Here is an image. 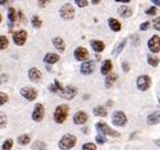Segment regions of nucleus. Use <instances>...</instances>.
Returning <instances> with one entry per match:
<instances>
[{
	"label": "nucleus",
	"mask_w": 160,
	"mask_h": 150,
	"mask_svg": "<svg viewBox=\"0 0 160 150\" xmlns=\"http://www.w3.org/2000/svg\"><path fill=\"white\" fill-rule=\"evenodd\" d=\"M69 114V106L68 105H59V106L55 109V113H53V120L56 124H63L64 121L67 120Z\"/></svg>",
	"instance_id": "obj_1"
},
{
	"label": "nucleus",
	"mask_w": 160,
	"mask_h": 150,
	"mask_svg": "<svg viewBox=\"0 0 160 150\" xmlns=\"http://www.w3.org/2000/svg\"><path fill=\"white\" fill-rule=\"evenodd\" d=\"M76 145V137L73 134H64L59 141V148L62 150H69Z\"/></svg>",
	"instance_id": "obj_2"
},
{
	"label": "nucleus",
	"mask_w": 160,
	"mask_h": 150,
	"mask_svg": "<svg viewBox=\"0 0 160 150\" xmlns=\"http://www.w3.org/2000/svg\"><path fill=\"white\" fill-rule=\"evenodd\" d=\"M96 130L100 134H104V136H109V137H119L120 133L113 130L112 128H109L106 122H98L96 124Z\"/></svg>",
	"instance_id": "obj_3"
},
{
	"label": "nucleus",
	"mask_w": 160,
	"mask_h": 150,
	"mask_svg": "<svg viewBox=\"0 0 160 150\" xmlns=\"http://www.w3.org/2000/svg\"><path fill=\"white\" fill-rule=\"evenodd\" d=\"M136 87L139 91H147L151 87V77L147 76V74H142V76H139L138 80H136Z\"/></svg>",
	"instance_id": "obj_4"
},
{
	"label": "nucleus",
	"mask_w": 160,
	"mask_h": 150,
	"mask_svg": "<svg viewBox=\"0 0 160 150\" xmlns=\"http://www.w3.org/2000/svg\"><path fill=\"white\" fill-rule=\"evenodd\" d=\"M127 121H128L127 116L122 110L113 112V114H112V122H113V125H116V126H126Z\"/></svg>",
	"instance_id": "obj_5"
},
{
	"label": "nucleus",
	"mask_w": 160,
	"mask_h": 150,
	"mask_svg": "<svg viewBox=\"0 0 160 150\" xmlns=\"http://www.w3.org/2000/svg\"><path fill=\"white\" fill-rule=\"evenodd\" d=\"M60 16H62L64 20H71L75 16V9L71 4H64V6L60 8Z\"/></svg>",
	"instance_id": "obj_6"
},
{
	"label": "nucleus",
	"mask_w": 160,
	"mask_h": 150,
	"mask_svg": "<svg viewBox=\"0 0 160 150\" xmlns=\"http://www.w3.org/2000/svg\"><path fill=\"white\" fill-rule=\"evenodd\" d=\"M20 94H22L26 100H28V101H33V100L38 97V91L36 89H33V88L27 87V88L20 89Z\"/></svg>",
	"instance_id": "obj_7"
},
{
	"label": "nucleus",
	"mask_w": 160,
	"mask_h": 150,
	"mask_svg": "<svg viewBox=\"0 0 160 150\" xmlns=\"http://www.w3.org/2000/svg\"><path fill=\"white\" fill-rule=\"evenodd\" d=\"M73 56H75V59H76L78 61H87V60L89 59V53H88V51L86 48L79 47V48L75 49Z\"/></svg>",
	"instance_id": "obj_8"
},
{
	"label": "nucleus",
	"mask_w": 160,
	"mask_h": 150,
	"mask_svg": "<svg viewBox=\"0 0 160 150\" xmlns=\"http://www.w3.org/2000/svg\"><path fill=\"white\" fill-rule=\"evenodd\" d=\"M78 93V89L75 87H67V88H63V91L60 92V97H63L64 100H72Z\"/></svg>",
	"instance_id": "obj_9"
},
{
	"label": "nucleus",
	"mask_w": 160,
	"mask_h": 150,
	"mask_svg": "<svg viewBox=\"0 0 160 150\" xmlns=\"http://www.w3.org/2000/svg\"><path fill=\"white\" fill-rule=\"evenodd\" d=\"M43 118H44V106L42 104L35 105V109L32 112V120L36 122H40Z\"/></svg>",
	"instance_id": "obj_10"
},
{
	"label": "nucleus",
	"mask_w": 160,
	"mask_h": 150,
	"mask_svg": "<svg viewBox=\"0 0 160 150\" xmlns=\"http://www.w3.org/2000/svg\"><path fill=\"white\" fill-rule=\"evenodd\" d=\"M13 43L16 44V45H24L27 41V32L26 31H18L13 33Z\"/></svg>",
	"instance_id": "obj_11"
},
{
	"label": "nucleus",
	"mask_w": 160,
	"mask_h": 150,
	"mask_svg": "<svg viewBox=\"0 0 160 150\" xmlns=\"http://www.w3.org/2000/svg\"><path fill=\"white\" fill-rule=\"evenodd\" d=\"M148 48L152 53L160 52V37L159 36H152L148 40Z\"/></svg>",
	"instance_id": "obj_12"
},
{
	"label": "nucleus",
	"mask_w": 160,
	"mask_h": 150,
	"mask_svg": "<svg viewBox=\"0 0 160 150\" xmlns=\"http://www.w3.org/2000/svg\"><path fill=\"white\" fill-rule=\"evenodd\" d=\"M93 71H95V63L93 61H89V60H87V61H83L82 67H80V72H82L83 74L88 76V74L93 73Z\"/></svg>",
	"instance_id": "obj_13"
},
{
	"label": "nucleus",
	"mask_w": 160,
	"mask_h": 150,
	"mask_svg": "<svg viewBox=\"0 0 160 150\" xmlns=\"http://www.w3.org/2000/svg\"><path fill=\"white\" fill-rule=\"evenodd\" d=\"M88 121V114L83 110H79L73 114V122L76 125H84Z\"/></svg>",
	"instance_id": "obj_14"
},
{
	"label": "nucleus",
	"mask_w": 160,
	"mask_h": 150,
	"mask_svg": "<svg viewBox=\"0 0 160 150\" xmlns=\"http://www.w3.org/2000/svg\"><path fill=\"white\" fill-rule=\"evenodd\" d=\"M28 77H29V80H31V81L38 82V81H40V80H42V72H40L38 68H31V69L28 71Z\"/></svg>",
	"instance_id": "obj_15"
},
{
	"label": "nucleus",
	"mask_w": 160,
	"mask_h": 150,
	"mask_svg": "<svg viewBox=\"0 0 160 150\" xmlns=\"http://www.w3.org/2000/svg\"><path fill=\"white\" fill-rule=\"evenodd\" d=\"M100 72L104 76H108L109 73L112 72V61L111 60H104L103 64H102V68H100Z\"/></svg>",
	"instance_id": "obj_16"
},
{
	"label": "nucleus",
	"mask_w": 160,
	"mask_h": 150,
	"mask_svg": "<svg viewBox=\"0 0 160 150\" xmlns=\"http://www.w3.org/2000/svg\"><path fill=\"white\" fill-rule=\"evenodd\" d=\"M159 122H160V110H155L147 117V124L148 125H156Z\"/></svg>",
	"instance_id": "obj_17"
},
{
	"label": "nucleus",
	"mask_w": 160,
	"mask_h": 150,
	"mask_svg": "<svg viewBox=\"0 0 160 150\" xmlns=\"http://www.w3.org/2000/svg\"><path fill=\"white\" fill-rule=\"evenodd\" d=\"M91 47L95 52H103L104 48H106V44H104L103 41H100V40H92L91 41Z\"/></svg>",
	"instance_id": "obj_18"
},
{
	"label": "nucleus",
	"mask_w": 160,
	"mask_h": 150,
	"mask_svg": "<svg viewBox=\"0 0 160 150\" xmlns=\"http://www.w3.org/2000/svg\"><path fill=\"white\" fill-rule=\"evenodd\" d=\"M53 43V47L58 49L59 52H64V49H66V44H64V40L62 37H55L52 40Z\"/></svg>",
	"instance_id": "obj_19"
},
{
	"label": "nucleus",
	"mask_w": 160,
	"mask_h": 150,
	"mask_svg": "<svg viewBox=\"0 0 160 150\" xmlns=\"http://www.w3.org/2000/svg\"><path fill=\"white\" fill-rule=\"evenodd\" d=\"M108 26L113 32H119L120 29H122V24H120V21H118V20L113 19V17L108 19Z\"/></svg>",
	"instance_id": "obj_20"
},
{
	"label": "nucleus",
	"mask_w": 160,
	"mask_h": 150,
	"mask_svg": "<svg viewBox=\"0 0 160 150\" xmlns=\"http://www.w3.org/2000/svg\"><path fill=\"white\" fill-rule=\"evenodd\" d=\"M59 61V54L58 53H47L44 56V63L46 64H55Z\"/></svg>",
	"instance_id": "obj_21"
},
{
	"label": "nucleus",
	"mask_w": 160,
	"mask_h": 150,
	"mask_svg": "<svg viewBox=\"0 0 160 150\" xmlns=\"http://www.w3.org/2000/svg\"><path fill=\"white\" fill-rule=\"evenodd\" d=\"M93 114H95V116H98V117H106L107 114H108V112H107L106 106L98 105V106L93 108Z\"/></svg>",
	"instance_id": "obj_22"
},
{
	"label": "nucleus",
	"mask_w": 160,
	"mask_h": 150,
	"mask_svg": "<svg viewBox=\"0 0 160 150\" xmlns=\"http://www.w3.org/2000/svg\"><path fill=\"white\" fill-rule=\"evenodd\" d=\"M118 12H119L120 16H123V17H129V16L132 15V9L129 8V7H127V6H122V7H119Z\"/></svg>",
	"instance_id": "obj_23"
},
{
	"label": "nucleus",
	"mask_w": 160,
	"mask_h": 150,
	"mask_svg": "<svg viewBox=\"0 0 160 150\" xmlns=\"http://www.w3.org/2000/svg\"><path fill=\"white\" fill-rule=\"evenodd\" d=\"M48 89H49V91H51L52 93H60V92L63 91V87H62V84H60L58 80H55L53 84L48 87Z\"/></svg>",
	"instance_id": "obj_24"
},
{
	"label": "nucleus",
	"mask_w": 160,
	"mask_h": 150,
	"mask_svg": "<svg viewBox=\"0 0 160 150\" xmlns=\"http://www.w3.org/2000/svg\"><path fill=\"white\" fill-rule=\"evenodd\" d=\"M126 44H127V40H123V41H120L119 44H118V47L113 49L112 51V56L113 57H116V56H119V53L123 51L124 49V47H126Z\"/></svg>",
	"instance_id": "obj_25"
},
{
	"label": "nucleus",
	"mask_w": 160,
	"mask_h": 150,
	"mask_svg": "<svg viewBox=\"0 0 160 150\" xmlns=\"http://www.w3.org/2000/svg\"><path fill=\"white\" fill-rule=\"evenodd\" d=\"M116 80H118V74H111L109 73L108 76H107V78H106V88H111L112 85L116 82Z\"/></svg>",
	"instance_id": "obj_26"
},
{
	"label": "nucleus",
	"mask_w": 160,
	"mask_h": 150,
	"mask_svg": "<svg viewBox=\"0 0 160 150\" xmlns=\"http://www.w3.org/2000/svg\"><path fill=\"white\" fill-rule=\"evenodd\" d=\"M18 142H19V145H28L31 142V136H29V134H22V136L18 138Z\"/></svg>",
	"instance_id": "obj_27"
},
{
	"label": "nucleus",
	"mask_w": 160,
	"mask_h": 150,
	"mask_svg": "<svg viewBox=\"0 0 160 150\" xmlns=\"http://www.w3.org/2000/svg\"><path fill=\"white\" fill-rule=\"evenodd\" d=\"M32 150H47V145L44 141H36L32 143Z\"/></svg>",
	"instance_id": "obj_28"
},
{
	"label": "nucleus",
	"mask_w": 160,
	"mask_h": 150,
	"mask_svg": "<svg viewBox=\"0 0 160 150\" xmlns=\"http://www.w3.org/2000/svg\"><path fill=\"white\" fill-rule=\"evenodd\" d=\"M147 61H148V64L151 67H158L159 63H160V59L156 57V56H151V54H149V56L147 57Z\"/></svg>",
	"instance_id": "obj_29"
},
{
	"label": "nucleus",
	"mask_w": 160,
	"mask_h": 150,
	"mask_svg": "<svg viewBox=\"0 0 160 150\" xmlns=\"http://www.w3.org/2000/svg\"><path fill=\"white\" fill-rule=\"evenodd\" d=\"M8 19H9V21H11V23H15V21H16V19H18L16 11H15V8H12V7L8 9Z\"/></svg>",
	"instance_id": "obj_30"
},
{
	"label": "nucleus",
	"mask_w": 160,
	"mask_h": 150,
	"mask_svg": "<svg viewBox=\"0 0 160 150\" xmlns=\"http://www.w3.org/2000/svg\"><path fill=\"white\" fill-rule=\"evenodd\" d=\"M12 145H13V141L11 138H8L4 141V143L2 145V150H11L12 149Z\"/></svg>",
	"instance_id": "obj_31"
},
{
	"label": "nucleus",
	"mask_w": 160,
	"mask_h": 150,
	"mask_svg": "<svg viewBox=\"0 0 160 150\" xmlns=\"http://www.w3.org/2000/svg\"><path fill=\"white\" fill-rule=\"evenodd\" d=\"M8 47V39L6 36H0V51L6 49Z\"/></svg>",
	"instance_id": "obj_32"
},
{
	"label": "nucleus",
	"mask_w": 160,
	"mask_h": 150,
	"mask_svg": "<svg viewBox=\"0 0 160 150\" xmlns=\"http://www.w3.org/2000/svg\"><path fill=\"white\" fill-rule=\"evenodd\" d=\"M7 126V116L3 112H0V129Z\"/></svg>",
	"instance_id": "obj_33"
},
{
	"label": "nucleus",
	"mask_w": 160,
	"mask_h": 150,
	"mask_svg": "<svg viewBox=\"0 0 160 150\" xmlns=\"http://www.w3.org/2000/svg\"><path fill=\"white\" fill-rule=\"evenodd\" d=\"M31 21H32V27L33 28H40V27H42V20H40V17L33 16Z\"/></svg>",
	"instance_id": "obj_34"
},
{
	"label": "nucleus",
	"mask_w": 160,
	"mask_h": 150,
	"mask_svg": "<svg viewBox=\"0 0 160 150\" xmlns=\"http://www.w3.org/2000/svg\"><path fill=\"white\" fill-rule=\"evenodd\" d=\"M82 150H96V145H95L93 142H87L83 145Z\"/></svg>",
	"instance_id": "obj_35"
},
{
	"label": "nucleus",
	"mask_w": 160,
	"mask_h": 150,
	"mask_svg": "<svg viewBox=\"0 0 160 150\" xmlns=\"http://www.w3.org/2000/svg\"><path fill=\"white\" fill-rule=\"evenodd\" d=\"M75 3H76V6L80 8H84L88 6V0H75Z\"/></svg>",
	"instance_id": "obj_36"
},
{
	"label": "nucleus",
	"mask_w": 160,
	"mask_h": 150,
	"mask_svg": "<svg viewBox=\"0 0 160 150\" xmlns=\"http://www.w3.org/2000/svg\"><path fill=\"white\" fill-rule=\"evenodd\" d=\"M8 101V96L6 93H3V92H0V105H4Z\"/></svg>",
	"instance_id": "obj_37"
},
{
	"label": "nucleus",
	"mask_w": 160,
	"mask_h": 150,
	"mask_svg": "<svg viewBox=\"0 0 160 150\" xmlns=\"http://www.w3.org/2000/svg\"><path fill=\"white\" fill-rule=\"evenodd\" d=\"M96 142L100 143V145L106 143V137H104V134H99V136H96Z\"/></svg>",
	"instance_id": "obj_38"
},
{
	"label": "nucleus",
	"mask_w": 160,
	"mask_h": 150,
	"mask_svg": "<svg viewBox=\"0 0 160 150\" xmlns=\"http://www.w3.org/2000/svg\"><path fill=\"white\" fill-rule=\"evenodd\" d=\"M153 28L156 29V31H160V16L153 20Z\"/></svg>",
	"instance_id": "obj_39"
},
{
	"label": "nucleus",
	"mask_w": 160,
	"mask_h": 150,
	"mask_svg": "<svg viewBox=\"0 0 160 150\" xmlns=\"http://www.w3.org/2000/svg\"><path fill=\"white\" fill-rule=\"evenodd\" d=\"M156 11H158V9H156V7H151V8H148V9H147V11H146V13H147V15H149V16H151V15H156Z\"/></svg>",
	"instance_id": "obj_40"
},
{
	"label": "nucleus",
	"mask_w": 160,
	"mask_h": 150,
	"mask_svg": "<svg viewBox=\"0 0 160 150\" xmlns=\"http://www.w3.org/2000/svg\"><path fill=\"white\" fill-rule=\"evenodd\" d=\"M49 2H51V0H38V4H39V7L43 8V7H46Z\"/></svg>",
	"instance_id": "obj_41"
},
{
	"label": "nucleus",
	"mask_w": 160,
	"mask_h": 150,
	"mask_svg": "<svg viewBox=\"0 0 160 150\" xmlns=\"http://www.w3.org/2000/svg\"><path fill=\"white\" fill-rule=\"evenodd\" d=\"M148 27H149V23H148V21H146V23H143L142 26H140V29H142V31H147Z\"/></svg>",
	"instance_id": "obj_42"
},
{
	"label": "nucleus",
	"mask_w": 160,
	"mask_h": 150,
	"mask_svg": "<svg viewBox=\"0 0 160 150\" xmlns=\"http://www.w3.org/2000/svg\"><path fill=\"white\" fill-rule=\"evenodd\" d=\"M122 67H123V69H124V72H128V71H129V67H128V64H127V63H123V64H122Z\"/></svg>",
	"instance_id": "obj_43"
},
{
	"label": "nucleus",
	"mask_w": 160,
	"mask_h": 150,
	"mask_svg": "<svg viewBox=\"0 0 160 150\" xmlns=\"http://www.w3.org/2000/svg\"><path fill=\"white\" fill-rule=\"evenodd\" d=\"M152 3L155 4V6H158V7H160V0H152Z\"/></svg>",
	"instance_id": "obj_44"
},
{
	"label": "nucleus",
	"mask_w": 160,
	"mask_h": 150,
	"mask_svg": "<svg viewBox=\"0 0 160 150\" xmlns=\"http://www.w3.org/2000/svg\"><path fill=\"white\" fill-rule=\"evenodd\" d=\"M115 2H119V3H128V2H131V0H115Z\"/></svg>",
	"instance_id": "obj_45"
},
{
	"label": "nucleus",
	"mask_w": 160,
	"mask_h": 150,
	"mask_svg": "<svg viewBox=\"0 0 160 150\" xmlns=\"http://www.w3.org/2000/svg\"><path fill=\"white\" fill-rule=\"evenodd\" d=\"M6 3H8V0H0V4H2V6L3 4H6Z\"/></svg>",
	"instance_id": "obj_46"
},
{
	"label": "nucleus",
	"mask_w": 160,
	"mask_h": 150,
	"mask_svg": "<svg viewBox=\"0 0 160 150\" xmlns=\"http://www.w3.org/2000/svg\"><path fill=\"white\" fill-rule=\"evenodd\" d=\"M83 133H84V134H88V129L84 128V129H83Z\"/></svg>",
	"instance_id": "obj_47"
},
{
	"label": "nucleus",
	"mask_w": 160,
	"mask_h": 150,
	"mask_svg": "<svg viewBox=\"0 0 160 150\" xmlns=\"http://www.w3.org/2000/svg\"><path fill=\"white\" fill-rule=\"evenodd\" d=\"M100 0H92V4H99Z\"/></svg>",
	"instance_id": "obj_48"
},
{
	"label": "nucleus",
	"mask_w": 160,
	"mask_h": 150,
	"mask_svg": "<svg viewBox=\"0 0 160 150\" xmlns=\"http://www.w3.org/2000/svg\"><path fill=\"white\" fill-rule=\"evenodd\" d=\"M0 23H2V15H0Z\"/></svg>",
	"instance_id": "obj_49"
},
{
	"label": "nucleus",
	"mask_w": 160,
	"mask_h": 150,
	"mask_svg": "<svg viewBox=\"0 0 160 150\" xmlns=\"http://www.w3.org/2000/svg\"><path fill=\"white\" fill-rule=\"evenodd\" d=\"M159 105H160V98H159Z\"/></svg>",
	"instance_id": "obj_50"
},
{
	"label": "nucleus",
	"mask_w": 160,
	"mask_h": 150,
	"mask_svg": "<svg viewBox=\"0 0 160 150\" xmlns=\"http://www.w3.org/2000/svg\"><path fill=\"white\" fill-rule=\"evenodd\" d=\"M0 84H2V82H0Z\"/></svg>",
	"instance_id": "obj_51"
}]
</instances>
